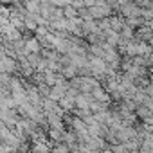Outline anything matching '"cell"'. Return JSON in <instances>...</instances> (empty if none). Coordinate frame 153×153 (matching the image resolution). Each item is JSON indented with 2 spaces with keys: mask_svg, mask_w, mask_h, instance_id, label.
<instances>
[{
  "mask_svg": "<svg viewBox=\"0 0 153 153\" xmlns=\"http://www.w3.org/2000/svg\"><path fill=\"white\" fill-rule=\"evenodd\" d=\"M110 7H112L110 4L101 2V0H99L96 6H92V7H90L92 18H94V20H101V18H105V16H110V13H112V9H110Z\"/></svg>",
  "mask_w": 153,
  "mask_h": 153,
  "instance_id": "cell-1",
  "label": "cell"
},
{
  "mask_svg": "<svg viewBox=\"0 0 153 153\" xmlns=\"http://www.w3.org/2000/svg\"><path fill=\"white\" fill-rule=\"evenodd\" d=\"M25 51H27V52H42V42H40V38H31V40H27Z\"/></svg>",
  "mask_w": 153,
  "mask_h": 153,
  "instance_id": "cell-2",
  "label": "cell"
},
{
  "mask_svg": "<svg viewBox=\"0 0 153 153\" xmlns=\"http://www.w3.org/2000/svg\"><path fill=\"white\" fill-rule=\"evenodd\" d=\"M92 94H94V97L97 99V101H105V103H108L110 101V97H108V94L101 88V87H96L94 90H92Z\"/></svg>",
  "mask_w": 153,
  "mask_h": 153,
  "instance_id": "cell-3",
  "label": "cell"
},
{
  "mask_svg": "<svg viewBox=\"0 0 153 153\" xmlns=\"http://www.w3.org/2000/svg\"><path fill=\"white\" fill-rule=\"evenodd\" d=\"M63 11H65V16H67V18H76V16H79L78 9H76V7H74L72 4L65 6V7H63Z\"/></svg>",
  "mask_w": 153,
  "mask_h": 153,
  "instance_id": "cell-4",
  "label": "cell"
},
{
  "mask_svg": "<svg viewBox=\"0 0 153 153\" xmlns=\"http://www.w3.org/2000/svg\"><path fill=\"white\" fill-rule=\"evenodd\" d=\"M83 2H85V6H87V7H92V6H96V4H97V0H83Z\"/></svg>",
  "mask_w": 153,
  "mask_h": 153,
  "instance_id": "cell-5",
  "label": "cell"
}]
</instances>
